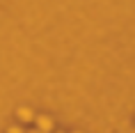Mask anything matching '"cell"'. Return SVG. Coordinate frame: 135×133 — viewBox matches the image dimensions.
<instances>
[{
	"mask_svg": "<svg viewBox=\"0 0 135 133\" xmlns=\"http://www.w3.org/2000/svg\"><path fill=\"white\" fill-rule=\"evenodd\" d=\"M25 133H41L39 129H32V131H25Z\"/></svg>",
	"mask_w": 135,
	"mask_h": 133,
	"instance_id": "277c9868",
	"label": "cell"
},
{
	"mask_svg": "<svg viewBox=\"0 0 135 133\" xmlns=\"http://www.w3.org/2000/svg\"><path fill=\"white\" fill-rule=\"evenodd\" d=\"M16 117L21 119V122H32L35 119V112L30 110V108H18L16 110Z\"/></svg>",
	"mask_w": 135,
	"mask_h": 133,
	"instance_id": "7a4b0ae2",
	"label": "cell"
},
{
	"mask_svg": "<svg viewBox=\"0 0 135 133\" xmlns=\"http://www.w3.org/2000/svg\"><path fill=\"white\" fill-rule=\"evenodd\" d=\"M7 133H25V131H23L21 126H9V129H7Z\"/></svg>",
	"mask_w": 135,
	"mask_h": 133,
	"instance_id": "3957f363",
	"label": "cell"
},
{
	"mask_svg": "<svg viewBox=\"0 0 135 133\" xmlns=\"http://www.w3.org/2000/svg\"><path fill=\"white\" fill-rule=\"evenodd\" d=\"M60 133H62V131H60Z\"/></svg>",
	"mask_w": 135,
	"mask_h": 133,
	"instance_id": "5b68a950",
	"label": "cell"
},
{
	"mask_svg": "<svg viewBox=\"0 0 135 133\" xmlns=\"http://www.w3.org/2000/svg\"><path fill=\"white\" fill-rule=\"evenodd\" d=\"M35 122H37V129L41 133H50L53 131V119L48 117V115H39V117H35Z\"/></svg>",
	"mask_w": 135,
	"mask_h": 133,
	"instance_id": "6da1fadb",
	"label": "cell"
}]
</instances>
